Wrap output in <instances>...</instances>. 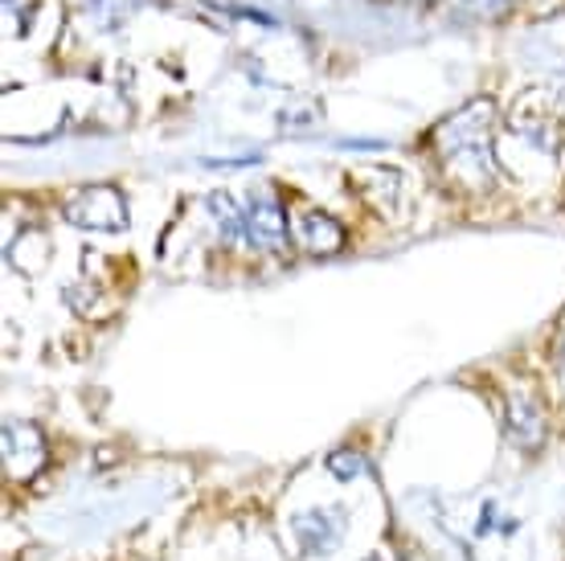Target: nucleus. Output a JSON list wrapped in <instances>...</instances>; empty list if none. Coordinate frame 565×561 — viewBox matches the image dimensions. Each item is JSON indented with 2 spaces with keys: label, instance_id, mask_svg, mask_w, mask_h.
<instances>
[{
  "label": "nucleus",
  "instance_id": "7ed1b4c3",
  "mask_svg": "<svg viewBox=\"0 0 565 561\" xmlns=\"http://www.w3.org/2000/svg\"><path fill=\"white\" fill-rule=\"evenodd\" d=\"M0 451H4V476L13 484H25L45 467V435L29 422H4Z\"/></svg>",
  "mask_w": 565,
  "mask_h": 561
},
{
  "label": "nucleus",
  "instance_id": "9b49d317",
  "mask_svg": "<svg viewBox=\"0 0 565 561\" xmlns=\"http://www.w3.org/2000/svg\"><path fill=\"white\" fill-rule=\"evenodd\" d=\"M488 4H492V9H512L516 0H488Z\"/></svg>",
  "mask_w": 565,
  "mask_h": 561
},
{
  "label": "nucleus",
  "instance_id": "f03ea898",
  "mask_svg": "<svg viewBox=\"0 0 565 561\" xmlns=\"http://www.w3.org/2000/svg\"><path fill=\"white\" fill-rule=\"evenodd\" d=\"M66 222L86 230V234H119L128 230V201L115 184H83L78 193L62 201Z\"/></svg>",
  "mask_w": 565,
  "mask_h": 561
},
{
  "label": "nucleus",
  "instance_id": "f8f14e48",
  "mask_svg": "<svg viewBox=\"0 0 565 561\" xmlns=\"http://www.w3.org/2000/svg\"><path fill=\"white\" fill-rule=\"evenodd\" d=\"M361 561H390L385 553H369V558H361Z\"/></svg>",
  "mask_w": 565,
  "mask_h": 561
},
{
  "label": "nucleus",
  "instance_id": "423d86ee",
  "mask_svg": "<svg viewBox=\"0 0 565 561\" xmlns=\"http://www.w3.org/2000/svg\"><path fill=\"white\" fill-rule=\"evenodd\" d=\"M296 541L308 558H324L344 541V512L337 505L308 508L303 517H296Z\"/></svg>",
  "mask_w": 565,
  "mask_h": 561
},
{
  "label": "nucleus",
  "instance_id": "1a4fd4ad",
  "mask_svg": "<svg viewBox=\"0 0 565 561\" xmlns=\"http://www.w3.org/2000/svg\"><path fill=\"white\" fill-rule=\"evenodd\" d=\"M328 472L337 479H356L369 472V459L361 451H332V455H328Z\"/></svg>",
  "mask_w": 565,
  "mask_h": 561
},
{
  "label": "nucleus",
  "instance_id": "f257e3e1",
  "mask_svg": "<svg viewBox=\"0 0 565 561\" xmlns=\"http://www.w3.org/2000/svg\"><path fill=\"white\" fill-rule=\"evenodd\" d=\"M492 124H495V103L492 98H476L447 115L435 127V148L447 160L451 177L467 184V189H488L495 184L500 169H495V144H492Z\"/></svg>",
  "mask_w": 565,
  "mask_h": 561
},
{
  "label": "nucleus",
  "instance_id": "39448f33",
  "mask_svg": "<svg viewBox=\"0 0 565 561\" xmlns=\"http://www.w3.org/2000/svg\"><path fill=\"white\" fill-rule=\"evenodd\" d=\"M504 431H509V443L521 451H537L550 435V419H545V406L533 393H512L509 406H504Z\"/></svg>",
  "mask_w": 565,
  "mask_h": 561
},
{
  "label": "nucleus",
  "instance_id": "9d476101",
  "mask_svg": "<svg viewBox=\"0 0 565 561\" xmlns=\"http://www.w3.org/2000/svg\"><path fill=\"white\" fill-rule=\"evenodd\" d=\"M557 369H562V381H565V328H562V345H557Z\"/></svg>",
  "mask_w": 565,
  "mask_h": 561
},
{
  "label": "nucleus",
  "instance_id": "6e6552de",
  "mask_svg": "<svg viewBox=\"0 0 565 561\" xmlns=\"http://www.w3.org/2000/svg\"><path fill=\"white\" fill-rule=\"evenodd\" d=\"M205 210H210L213 225L222 230V239H226L230 246L246 242V205H242V201H234V197H226V193H213V197H205Z\"/></svg>",
  "mask_w": 565,
  "mask_h": 561
},
{
  "label": "nucleus",
  "instance_id": "0eeeda50",
  "mask_svg": "<svg viewBox=\"0 0 565 561\" xmlns=\"http://www.w3.org/2000/svg\"><path fill=\"white\" fill-rule=\"evenodd\" d=\"M291 234H296L299 251L316 254V258H328V254H337L340 246H344V230H340L337 218L324 210H299Z\"/></svg>",
  "mask_w": 565,
  "mask_h": 561
},
{
  "label": "nucleus",
  "instance_id": "20e7f679",
  "mask_svg": "<svg viewBox=\"0 0 565 561\" xmlns=\"http://www.w3.org/2000/svg\"><path fill=\"white\" fill-rule=\"evenodd\" d=\"M246 242L263 254H275V258L287 254L291 230H287V213H282V205L275 197H255L246 205Z\"/></svg>",
  "mask_w": 565,
  "mask_h": 561
}]
</instances>
